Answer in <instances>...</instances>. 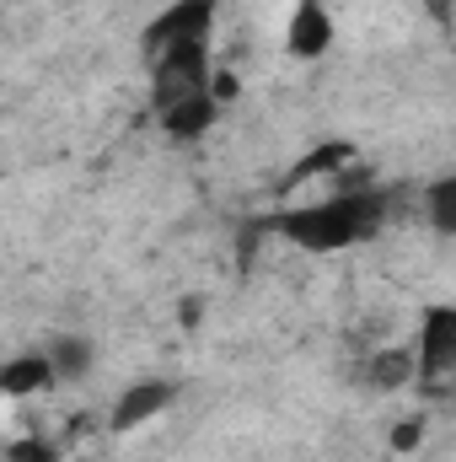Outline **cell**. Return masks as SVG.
I'll return each instance as SVG.
<instances>
[{"mask_svg":"<svg viewBox=\"0 0 456 462\" xmlns=\"http://www.w3.org/2000/svg\"><path fill=\"white\" fill-rule=\"evenodd\" d=\"M339 27H333V11L328 0H296L290 22H285V54L290 60H323L333 49Z\"/></svg>","mask_w":456,"mask_h":462,"instance_id":"cell-5","label":"cell"},{"mask_svg":"<svg viewBox=\"0 0 456 462\" xmlns=\"http://www.w3.org/2000/svg\"><path fill=\"white\" fill-rule=\"evenodd\" d=\"M43 355H49L54 387H81V382H92V371H97V345H92L87 334H59V339L43 345Z\"/></svg>","mask_w":456,"mask_h":462,"instance_id":"cell-7","label":"cell"},{"mask_svg":"<svg viewBox=\"0 0 456 462\" xmlns=\"http://www.w3.org/2000/svg\"><path fill=\"white\" fill-rule=\"evenodd\" d=\"M0 403H5V393H0Z\"/></svg>","mask_w":456,"mask_h":462,"instance_id":"cell-13","label":"cell"},{"mask_svg":"<svg viewBox=\"0 0 456 462\" xmlns=\"http://www.w3.org/2000/svg\"><path fill=\"white\" fill-rule=\"evenodd\" d=\"M226 0H172L167 11H156L145 27H140V54H161L172 43H188V38H210L215 32V11Z\"/></svg>","mask_w":456,"mask_h":462,"instance_id":"cell-3","label":"cell"},{"mask_svg":"<svg viewBox=\"0 0 456 462\" xmlns=\"http://www.w3.org/2000/svg\"><path fill=\"white\" fill-rule=\"evenodd\" d=\"M419 441H424V425H419V420H403V425L392 430V452H414Z\"/></svg>","mask_w":456,"mask_h":462,"instance_id":"cell-12","label":"cell"},{"mask_svg":"<svg viewBox=\"0 0 456 462\" xmlns=\"http://www.w3.org/2000/svg\"><path fill=\"white\" fill-rule=\"evenodd\" d=\"M11 462H59L54 457V447L49 441H38V436H27V441H11V452H5Z\"/></svg>","mask_w":456,"mask_h":462,"instance_id":"cell-11","label":"cell"},{"mask_svg":"<svg viewBox=\"0 0 456 462\" xmlns=\"http://www.w3.org/2000/svg\"><path fill=\"white\" fill-rule=\"evenodd\" d=\"M178 398H183V382H172V376H140V382H129V387L118 393L108 425H114L118 436H129V430H140V425L161 420Z\"/></svg>","mask_w":456,"mask_h":462,"instance_id":"cell-4","label":"cell"},{"mask_svg":"<svg viewBox=\"0 0 456 462\" xmlns=\"http://www.w3.org/2000/svg\"><path fill=\"white\" fill-rule=\"evenodd\" d=\"M456 376V312L451 307H430L419 334H414V387L424 393H446Z\"/></svg>","mask_w":456,"mask_h":462,"instance_id":"cell-2","label":"cell"},{"mask_svg":"<svg viewBox=\"0 0 456 462\" xmlns=\"http://www.w3.org/2000/svg\"><path fill=\"white\" fill-rule=\"evenodd\" d=\"M54 387V371H49V355L38 349H16L0 360V393L5 398H32V393H49Z\"/></svg>","mask_w":456,"mask_h":462,"instance_id":"cell-9","label":"cell"},{"mask_svg":"<svg viewBox=\"0 0 456 462\" xmlns=\"http://www.w3.org/2000/svg\"><path fill=\"white\" fill-rule=\"evenodd\" d=\"M215 118H221V97H215V87H205V92H188V97H178V103L156 108L161 134H167V140H178V145H194V140H205V134L215 129Z\"/></svg>","mask_w":456,"mask_h":462,"instance_id":"cell-6","label":"cell"},{"mask_svg":"<svg viewBox=\"0 0 456 462\" xmlns=\"http://www.w3.org/2000/svg\"><path fill=\"white\" fill-rule=\"evenodd\" d=\"M360 387L365 393H403V387H414V345L370 349L365 365H360Z\"/></svg>","mask_w":456,"mask_h":462,"instance_id":"cell-8","label":"cell"},{"mask_svg":"<svg viewBox=\"0 0 456 462\" xmlns=\"http://www.w3.org/2000/svg\"><path fill=\"white\" fill-rule=\"evenodd\" d=\"M424 216L435 236H456V178H435L424 189Z\"/></svg>","mask_w":456,"mask_h":462,"instance_id":"cell-10","label":"cell"},{"mask_svg":"<svg viewBox=\"0 0 456 462\" xmlns=\"http://www.w3.org/2000/svg\"><path fill=\"white\" fill-rule=\"evenodd\" d=\"M392 216H397L392 189L349 183V189H333V194H323V199L274 210V216H263L258 226L274 231V236L290 242V247H301V253H349V247H360V242H376L381 231L392 226Z\"/></svg>","mask_w":456,"mask_h":462,"instance_id":"cell-1","label":"cell"}]
</instances>
